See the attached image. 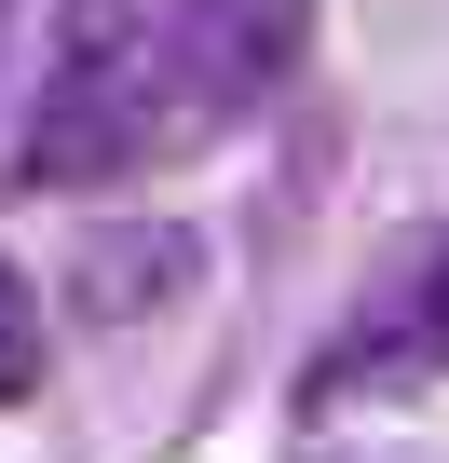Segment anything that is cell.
I'll use <instances>...</instances> for the list:
<instances>
[{
  "label": "cell",
  "mask_w": 449,
  "mask_h": 463,
  "mask_svg": "<svg viewBox=\"0 0 449 463\" xmlns=\"http://www.w3.org/2000/svg\"><path fill=\"white\" fill-rule=\"evenodd\" d=\"M300 55V0H69L42 109L14 137L28 191H123L218 123H246Z\"/></svg>",
  "instance_id": "6da1fadb"
},
{
  "label": "cell",
  "mask_w": 449,
  "mask_h": 463,
  "mask_svg": "<svg viewBox=\"0 0 449 463\" xmlns=\"http://www.w3.org/2000/svg\"><path fill=\"white\" fill-rule=\"evenodd\" d=\"M449 368V246H422L327 354H313V382H300V409H354V395H408V382H435Z\"/></svg>",
  "instance_id": "7a4b0ae2"
},
{
  "label": "cell",
  "mask_w": 449,
  "mask_h": 463,
  "mask_svg": "<svg viewBox=\"0 0 449 463\" xmlns=\"http://www.w3.org/2000/svg\"><path fill=\"white\" fill-rule=\"evenodd\" d=\"M28 354H42V341L14 327V273H0V382H28Z\"/></svg>",
  "instance_id": "3957f363"
},
{
  "label": "cell",
  "mask_w": 449,
  "mask_h": 463,
  "mask_svg": "<svg viewBox=\"0 0 449 463\" xmlns=\"http://www.w3.org/2000/svg\"><path fill=\"white\" fill-rule=\"evenodd\" d=\"M0 28H14V0H0Z\"/></svg>",
  "instance_id": "277c9868"
}]
</instances>
